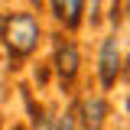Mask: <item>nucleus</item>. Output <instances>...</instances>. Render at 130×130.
<instances>
[{
    "instance_id": "nucleus-4",
    "label": "nucleus",
    "mask_w": 130,
    "mask_h": 130,
    "mask_svg": "<svg viewBox=\"0 0 130 130\" xmlns=\"http://www.w3.org/2000/svg\"><path fill=\"white\" fill-rule=\"evenodd\" d=\"M52 3V16L59 20L65 29H78L85 20V0H49Z\"/></svg>"
},
{
    "instance_id": "nucleus-6",
    "label": "nucleus",
    "mask_w": 130,
    "mask_h": 130,
    "mask_svg": "<svg viewBox=\"0 0 130 130\" xmlns=\"http://www.w3.org/2000/svg\"><path fill=\"white\" fill-rule=\"evenodd\" d=\"M85 7H88V20L98 23L101 20V0H85Z\"/></svg>"
},
{
    "instance_id": "nucleus-5",
    "label": "nucleus",
    "mask_w": 130,
    "mask_h": 130,
    "mask_svg": "<svg viewBox=\"0 0 130 130\" xmlns=\"http://www.w3.org/2000/svg\"><path fill=\"white\" fill-rule=\"evenodd\" d=\"M78 117H81V124H85L88 130H101L104 120H107V101H104L101 94H88L85 101H81Z\"/></svg>"
},
{
    "instance_id": "nucleus-13",
    "label": "nucleus",
    "mask_w": 130,
    "mask_h": 130,
    "mask_svg": "<svg viewBox=\"0 0 130 130\" xmlns=\"http://www.w3.org/2000/svg\"><path fill=\"white\" fill-rule=\"evenodd\" d=\"M0 29H3V23H0Z\"/></svg>"
},
{
    "instance_id": "nucleus-12",
    "label": "nucleus",
    "mask_w": 130,
    "mask_h": 130,
    "mask_svg": "<svg viewBox=\"0 0 130 130\" xmlns=\"http://www.w3.org/2000/svg\"><path fill=\"white\" fill-rule=\"evenodd\" d=\"M127 111H130V101H127Z\"/></svg>"
},
{
    "instance_id": "nucleus-8",
    "label": "nucleus",
    "mask_w": 130,
    "mask_h": 130,
    "mask_svg": "<svg viewBox=\"0 0 130 130\" xmlns=\"http://www.w3.org/2000/svg\"><path fill=\"white\" fill-rule=\"evenodd\" d=\"M120 72H124V75L130 78V55H127V62H124V68H120Z\"/></svg>"
},
{
    "instance_id": "nucleus-3",
    "label": "nucleus",
    "mask_w": 130,
    "mask_h": 130,
    "mask_svg": "<svg viewBox=\"0 0 130 130\" xmlns=\"http://www.w3.org/2000/svg\"><path fill=\"white\" fill-rule=\"evenodd\" d=\"M78 46L72 42V39H59L55 42V72H59V78L68 85V81H75L78 75Z\"/></svg>"
},
{
    "instance_id": "nucleus-2",
    "label": "nucleus",
    "mask_w": 130,
    "mask_h": 130,
    "mask_svg": "<svg viewBox=\"0 0 130 130\" xmlns=\"http://www.w3.org/2000/svg\"><path fill=\"white\" fill-rule=\"evenodd\" d=\"M120 68H124L120 42H117V36H104L101 49H98V78H101V88H114L117 78H120Z\"/></svg>"
},
{
    "instance_id": "nucleus-9",
    "label": "nucleus",
    "mask_w": 130,
    "mask_h": 130,
    "mask_svg": "<svg viewBox=\"0 0 130 130\" xmlns=\"http://www.w3.org/2000/svg\"><path fill=\"white\" fill-rule=\"evenodd\" d=\"M124 13H130V0H127V3H124Z\"/></svg>"
},
{
    "instance_id": "nucleus-7",
    "label": "nucleus",
    "mask_w": 130,
    "mask_h": 130,
    "mask_svg": "<svg viewBox=\"0 0 130 130\" xmlns=\"http://www.w3.org/2000/svg\"><path fill=\"white\" fill-rule=\"evenodd\" d=\"M55 130H75V114H62L55 120Z\"/></svg>"
},
{
    "instance_id": "nucleus-11",
    "label": "nucleus",
    "mask_w": 130,
    "mask_h": 130,
    "mask_svg": "<svg viewBox=\"0 0 130 130\" xmlns=\"http://www.w3.org/2000/svg\"><path fill=\"white\" fill-rule=\"evenodd\" d=\"M13 130H26V127H13Z\"/></svg>"
},
{
    "instance_id": "nucleus-10",
    "label": "nucleus",
    "mask_w": 130,
    "mask_h": 130,
    "mask_svg": "<svg viewBox=\"0 0 130 130\" xmlns=\"http://www.w3.org/2000/svg\"><path fill=\"white\" fill-rule=\"evenodd\" d=\"M0 130H3V117H0Z\"/></svg>"
},
{
    "instance_id": "nucleus-1",
    "label": "nucleus",
    "mask_w": 130,
    "mask_h": 130,
    "mask_svg": "<svg viewBox=\"0 0 130 130\" xmlns=\"http://www.w3.org/2000/svg\"><path fill=\"white\" fill-rule=\"evenodd\" d=\"M0 39L7 42L10 49V55L16 59H26L36 52L39 46V39H42V26H39V20L26 10H20V13H10L3 20V29H0Z\"/></svg>"
}]
</instances>
